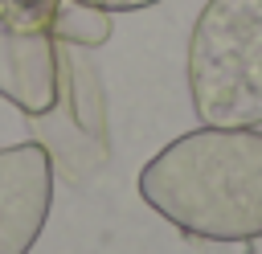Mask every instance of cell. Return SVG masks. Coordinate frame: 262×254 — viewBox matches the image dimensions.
Returning a JSON list of instances; mask_svg holds the SVG:
<instances>
[{
    "mask_svg": "<svg viewBox=\"0 0 262 254\" xmlns=\"http://www.w3.org/2000/svg\"><path fill=\"white\" fill-rule=\"evenodd\" d=\"M53 8H57V0H0V20L8 29L37 33V29H49Z\"/></svg>",
    "mask_w": 262,
    "mask_h": 254,
    "instance_id": "8992f818",
    "label": "cell"
},
{
    "mask_svg": "<svg viewBox=\"0 0 262 254\" xmlns=\"http://www.w3.org/2000/svg\"><path fill=\"white\" fill-rule=\"evenodd\" d=\"M61 90V57L49 29L20 33L0 20V98L16 111L45 115Z\"/></svg>",
    "mask_w": 262,
    "mask_h": 254,
    "instance_id": "277c9868",
    "label": "cell"
},
{
    "mask_svg": "<svg viewBox=\"0 0 262 254\" xmlns=\"http://www.w3.org/2000/svg\"><path fill=\"white\" fill-rule=\"evenodd\" d=\"M139 197L188 238H262V131L196 127L172 139L143 164Z\"/></svg>",
    "mask_w": 262,
    "mask_h": 254,
    "instance_id": "6da1fadb",
    "label": "cell"
},
{
    "mask_svg": "<svg viewBox=\"0 0 262 254\" xmlns=\"http://www.w3.org/2000/svg\"><path fill=\"white\" fill-rule=\"evenodd\" d=\"M78 4H90V8H102V12H139V8H151L160 0H78Z\"/></svg>",
    "mask_w": 262,
    "mask_h": 254,
    "instance_id": "52a82bcc",
    "label": "cell"
},
{
    "mask_svg": "<svg viewBox=\"0 0 262 254\" xmlns=\"http://www.w3.org/2000/svg\"><path fill=\"white\" fill-rule=\"evenodd\" d=\"M53 160L45 143L0 147V254H29L49 221Z\"/></svg>",
    "mask_w": 262,
    "mask_h": 254,
    "instance_id": "3957f363",
    "label": "cell"
},
{
    "mask_svg": "<svg viewBox=\"0 0 262 254\" xmlns=\"http://www.w3.org/2000/svg\"><path fill=\"white\" fill-rule=\"evenodd\" d=\"M188 94L205 127H262V0H205L188 37Z\"/></svg>",
    "mask_w": 262,
    "mask_h": 254,
    "instance_id": "7a4b0ae2",
    "label": "cell"
},
{
    "mask_svg": "<svg viewBox=\"0 0 262 254\" xmlns=\"http://www.w3.org/2000/svg\"><path fill=\"white\" fill-rule=\"evenodd\" d=\"M49 33L57 45H78V49H98L111 41V12L78 4V0H57Z\"/></svg>",
    "mask_w": 262,
    "mask_h": 254,
    "instance_id": "5b68a950",
    "label": "cell"
}]
</instances>
